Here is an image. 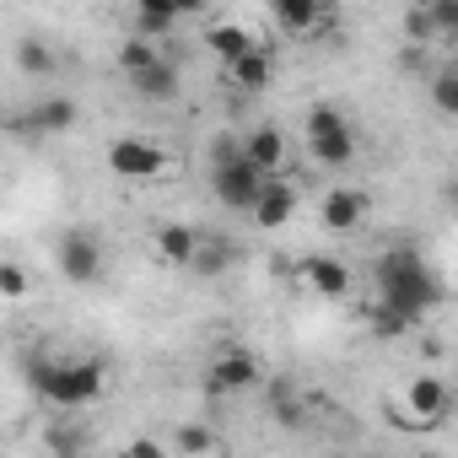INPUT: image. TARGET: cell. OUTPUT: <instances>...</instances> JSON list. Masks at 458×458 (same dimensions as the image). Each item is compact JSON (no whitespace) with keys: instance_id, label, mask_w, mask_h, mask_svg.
Listing matches in <instances>:
<instances>
[{"instance_id":"obj_13","label":"cell","mask_w":458,"mask_h":458,"mask_svg":"<svg viewBox=\"0 0 458 458\" xmlns=\"http://www.w3.org/2000/svg\"><path fill=\"white\" fill-rule=\"evenodd\" d=\"M404 404H410V415H420L426 426H442L447 410H453V388H447L437 372H415V383L404 388Z\"/></svg>"},{"instance_id":"obj_21","label":"cell","mask_w":458,"mask_h":458,"mask_svg":"<svg viewBox=\"0 0 458 458\" xmlns=\"http://www.w3.org/2000/svg\"><path fill=\"white\" fill-rule=\"evenodd\" d=\"M259 38L249 33V28H238V22H221V28H205V49H210V60H221V65H233L243 49H254Z\"/></svg>"},{"instance_id":"obj_23","label":"cell","mask_w":458,"mask_h":458,"mask_svg":"<svg viewBox=\"0 0 458 458\" xmlns=\"http://www.w3.org/2000/svg\"><path fill=\"white\" fill-rule=\"evenodd\" d=\"M431 108H437V119H458V65L431 71Z\"/></svg>"},{"instance_id":"obj_14","label":"cell","mask_w":458,"mask_h":458,"mask_svg":"<svg viewBox=\"0 0 458 458\" xmlns=\"http://www.w3.org/2000/svg\"><path fill=\"white\" fill-rule=\"evenodd\" d=\"M238 146H243V157H249L265 178L286 167V130H276V124H254L249 135H238Z\"/></svg>"},{"instance_id":"obj_25","label":"cell","mask_w":458,"mask_h":458,"mask_svg":"<svg viewBox=\"0 0 458 458\" xmlns=\"http://www.w3.org/2000/svg\"><path fill=\"white\" fill-rule=\"evenodd\" d=\"M44 447H49V453H65V458H71V453H87V447H92V437H87L81 426H71V420H55V426L44 431Z\"/></svg>"},{"instance_id":"obj_2","label":"cell","mask_w":458,"mask_h":458,"mask_svg":"<svg viewBox=\"0 0 458 458\" xmlns=\"http://www.w3.org/2000/svg\"><path fill=\"white\" fill-rule=\"evenodd\" d=\"M22 372H28L33 394L44 404H55V410H87L108 388V367L98 356H49V351H33L22 361Z\"/></svg>"},{"instance_id":"obj_19","label":"cell","mask_w":458,"mask_h":458,"mask_svg":"<svg viewBox=\"0 0 458 458\" xmlns=\"http://www.w3.org/2000/svg\"><path fill=\"white\" fill-rule=\"evenodd\" d=\"M178 28V12H173V0H130V33L140 38H162Z\"/></svg>"},{"instance_id":"obj_8","label":"cell","mask_w":458,"mask_h":458,"mask_svg":"<svg viewBox=\"0 0 458 458\" xmlns=\"http://www.w3.org/2000/svg\"><path fill=\"white\" fill-rule=\"evenodd\" d=\"M292 216H297V183H286L281 173H270L259 183V199L249 205V221L259 226V233H281Z\"/></svg>"},{"instance_id":"obj_33","label":"cell","mask_w":458,"mask_h":458,"mask_svg":"<svg viewBox=\"0 0 458 458\" xmlns=\"http://www.w3.org/2000/svg\"><path fill=\"white\" fill-rule=\"evenodd\" d=\"M12 124V108H6V98H0V130H6Z\"/></svg>"},{"instance_id":"obj_4","label":"cell","mask_w":458,"mask_h":458,"mask_svg":"<svg viewBox=\"0 0 458 458\" xmlns=\"http://www.w3.org/2000/svg\"><path fill=\"white\" fill-rule=\"evenodd\" d=\"M259 183H265V173L243 157V146L226 151V157H210V194H216L226 210H243V216H249V205L259 199Z\"/></svg>"},{"instance_id":"obj_16","label":"cell","mask_w":458,"mask_h":458,"mask_svg":"<svg viewBox=\"0 0 458 458\" xmlns=\"http://www.w3.org/2000/svg\"><path fill=\"white\" fill-rule=\"evenodd\" d=\"M76 119H81V108H76L71 98H44V103L28 108L22 130H28V135H65V130H76Z\"/></svg>"},{"instance_id":"obj_15","label":"cell","mask_w":458,"mask_h":458,"mask_svg":"<svg viewBox=\"0 0 458 458\" xmlns=\"http://www.w3.org/2000/svg\"><path fill=\"white\" fill-rule=\"evenodd\" d=\"M221 71H226V81H233L238 92H265L270 76H276V55L265 44H254V49H243L233 65H221Z\"/></svg>"},{"instance_id":"obj_17","label":"cell","mask_w":458,"mask_h":458,"mask_svg":"<svg viewBox=\"0 0 458 458\" xmlns=\"http://www.w3.org/2000/svg\"><path fill=\"white\" fill-rule=\"evenodd\" d=\"M265 6H270L276 28H281V33H292V38H308V33L318 28V17L329 12L324 0H265Z\"/></svg>"},{"instance_id":"obj_30","label":"cell","mask_w":458,"mask_h":458,"mask_svg":"<svg viewBox=\"0 0 458 458\" xmlns=\"http://www.w3.org/2000/svg\"><path fill=\"white\" fill-rule=\"evenodd\" d=\"M276 420H281V426H302V420H308V415H302V399H297L292 388H281V383H276Z\"/></svg>"},{"instance_id":"obj_24","label":"cell","mask_w":458,"mask_h":458,"mask_svg":"<svg viewBox=\"0 0 458 458\" xmlns=\"http://www.w3.org/2000/svg\"><path fill=\"white\" fill-rule=\"evenodd\" d=\"M221 447V437L205 426V420H183L178 431H173V453H216Z\"/></svg>"},{"instance_id":"obj_9","label":"cell","mask_w":458,"mask_h":458,"mask_svg":"<svg viewBox=\"0 0 458 458\" xmlns=\"http://www.w3.org/2000/svg\"><path fill=\"white\" fill-rule=\"evenodd\" d=\"M130 81V92L140 98V103H173L178 92H183V71H178V60H167V55H151L140 71H130L124 76Z\"/></svg>"},{"instance_id":"obj_12","label":"cell","mask_w":458,"mask_h":458,"mask_svg":"<svg viewBox=\"0 0 458 458\" xmlns=\"http://www.w3.org/2000/svg\"><path fill=\"white\" fill-rule=\"evenodd\" d=\"M367 210H372V199H367L361 189H329V194L318 199L324 233H356V226L367 221Z\"/></svg>"},{"instance_id":"obj_10","label":"cell","mask_w":458,"mask_h":458,"mask_svg":"<svg viewBox=\"0 0 458 458\" xmlns=\"http://www.w3.org/2000/svg\"><path fill=\"white\" fill-rule=\"evenodd\" d=\"M297 276H302V286L313 292V297H329V302H340V297H351V265L345 259H329V254H308L302 265H297Z\"/></svg>"},{"instance_id":"obj_6","label":"cell","mask_w":458,"mask_h":458,"mask_svg":"<svg viewBox=\"0 0 458 458\" xmlns=\"http://www.w3.org/2000/svg\"><path fill=\"white\" fill-rule=\"evenodd\" d=\"M259 383H265V367H259V356L243 351V345H226V351L210 356V367H205V388H210V394H249V388H259Z\"/></svg>"},{"instance_id":"obj_5","label":"cell","mask_w":458,"mask_h":458,"mask_svg":"<svg viewBox=\"0 0 458 458\" xmlns=\"http://www.w3.org/2000/svg\"><path fill=\"white\" fill-rule=\"evenodd\" d=\"M55 265H60V276L71 286H92L103 276V238L92 226H65L55 238Z\"/></svg>"},{"instance_id":"obj_22","label":"cell","mask_w":458,"mask_h":458,"mask_svg":"<svg viewBox=\"0 0 458 458\" xmlns=\"http://www.w3.org/2000/svg\"><path fill=\"white\" fill-rule=\"evenodd\" d=\"M410 329H415V324H410L399 308H388V302H377V297L367 302V335H372V340H404Z\"/></svg>"},{"instance_id":"obj_20","label":"cell","mask_w":458,"mask_h":458,"mask_svg":"<svg viewBox=\"0 0 458 458\" xmlns=\"http://www.w3.org/2000/svg\"><path fill=\"white\" fill-rule=\"evenodd\" d=\"M12 55H17V71L22 76H55L60 71V49L49 38H38V33H22Z\"/></svg>"},{"instance_id":"obj_18","label":"cell","mask_w":458,"mask_h":458,"mask_svg":"<svg viewBox=\"0 0 458 458\" xmlns=\"http://www.w3.org/2000/svg\"><path fill=\"white\" fill-rule=\"evenodd\" d=\"M194 238H199V226H189V221H162V226H151L157 259H167V265H178V270H183V259L194 254Z\"/></svg>"},{"instance_id":"obj_32","label":"cell","mask_w":458,"mask_h":458,"mask_svg":"<svg viewBox=\"0 0 458 458\" xmlns=\"http://www.w3.org/2000/svg\"><path fill=\"white\" fill-rule=\"evenodd\" d=\"M173 12H178V22H183V17H199L205 0H173Z\"/></svg>"},{"instance_id":"obj_3","label":"cell","mask_w":458,"mask_h":458,"mask_svg":"<svg viewBox=\"0 0 458 458\" xmlns=\"http://www.w3.org/2000/svg\"><path fill=\"white\" fill-rule=\"evenodd\" d=\"M302 135H308V157H313L318 167L340 173V167L356 162V130H351V119H345L335 103H313L308 119H302Z\"/></svg>"},{"instance_id":"obj_27","label":"cell","mask_w":458,"mask_h":458,"mask_svg":"<svg viewBox=\"0 0 458 458\" xmlns=\"http://www.w3.org/2000/svg\"><path fill=\"white\" fill-rule=\"evenodd\" d=\"M28 286H33V281H28V270H22L17 259H0V297H6V302H22Z\"/></svg>"},{"instance_id":"obj_7","label":"cell","mask_w":458,"mask_h":458,"mask_svg":"<svg viewBox=\"0 0 458 458\" xmlns=\"http://www.w3.org/2000/svg\"><path fill=\"white\" fill-rule=\"evenodd\" d=\"M108 173L114 178H162L167 151L157 140H140V135H114L108 140Z\"/></svg>"},{"instance_id":"obj_28","label":"cell","mask_w":458,"mask_h":458,"mask_svg":"<svg viewBox=\"0 0 458 458\" xmlns=\"http://www.w3.org/2000/svg\"><path fill=\"white\" fill-rule=\"evenodd\" d=\"M151 55H157V38H140V33H130V38H124V49H119V71L130 76V71H140Z\"/></svg>"},{"instance_id":"obj_11","label":"cell","mask_w":458,"mask_h":458,"mask_svg":"<svg viewBox=\"0 0 458 458\" xmlns=\"http://www.w3.org/2000/svg\"><path fill=\"white\" fill-rule=\"evenodd\" d=\"M233 265H238V243L221 238V233H199V238H194V254L183 259V270L199 276V281H221Z\"/></svg>"},{"instance_id":"obj_1","label":"cell","mask_w":458,"mask_h":458,"mask_svg":"<svg viewBox=\"0 0 458 458\" xmlns=\"http://www.w3.org/2000/svg\"><path fill=\"white\" fill-rule=\"evenodd\" d=\"M372 297L388 302V308H399L420 329L447 302V286H442V276L431 270V259L415 243H394V249H383L372 259Z\"/></svg>"},{"instance_id":"obj_26","label":"cell","mask_w":458,"mask_h":458,"mask_svg":"<svg viewBox=\"0 0 458 458\" xmlns=\"http://www.w3.org/2000/svg\"><path fill=\"white\" fill-rule=\"evenodd\" d=\"M426 6V17H431V33L442 38V44H453L458 38V0H420Z\"/></svg>"},{"instance_id":"obj_31","label":"cell","mask_w":458,"mask_h":458,"mask_svg":"<svg viewBox=\"0 0 458 458\" xmlns=\"http://www.w3.org/2000/svg\"><path fill=\"white\" fill-rule=\"evenodd\" d=\"M124 453H130V458H162V442H151V437H135Z\"/></svg>"},{"instance_id":"obj_29","label":"cell","mask_w":458,"mask_h":458,"mask_svg":"<svg viewBox=\"0 0 458 458\" xmlns=\"http://www.w3.org/2000/svg\"><path fill=\"white\" fill-rule=\"evenodd\" d=\"M404 38L410 44H437V33H431V17H426V6L415 0V6L404 12Z\"/></svg>"}]
</instances>
